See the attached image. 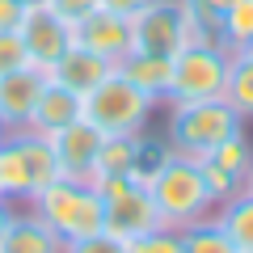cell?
Masks as SVG:
<instances>
[{
	"mask_svg": "<svg viewBox=\"0 0 253 253\" xmlns=\"http://www.w3.org/2000/svg\"><path fill=\"white\" fill-rule=\"evenodd\" d=\"M181 253H241V249L228 241V232L215 224V215H207L199 224L181 228Z\"/></svg>",
	"mask_w": 253,
	"mask_h": 253,
	"instance_id": "cell-21",
	"label": "cell"
},
{
	"mask_svg": "<svg viewBox=\"0 0 253 253\" xmlns=\"http://www.w3.org/2000/svg\"><path fill=\"white\" fill-rule=\"evenodd\" d=\"M101 194V215H106V232L118 241H135L161 228V211L152 203V190L135 177H114L97 186Z\"/></svg>",
	"mask_w": 253,
	"mask_h": 253,
	"instance_id": "cell-7",
	"label": "cell"
},
{
	"mask_svg": "<svg viewBox=\"0 0 253 253\" xmlns=\"http://www.w3.org/2000/svg\"><path fill=\"white\" fill-rule=\"evenodd\" d=\"M21 4H26V9H34V4H46V0H21Z\"/></svg>",
	"mask_w": 253,
	"mask_h": 253,
	"instance_id": "cell-33",
	"label": "cell"
},
{
	"mask_svg": "<svg viewBox=\"0 0 253 253\" xmlns=\"http://www.w3.org/2000/svg\"><path fill=\"white\" fill-rule=\"evenodd\" d=\"M59 177L51 139L38 131H4L0 139V199L4 203H30L46 181Z\"/></svg>",
	"mask_w": 253,
	"mask_h": 253,
	"instance_id": "cell-3",
	"label": "cell"
},
{
	"mask_svg": "<svg viewBox=\"0 0 253 253\" xmlns=\"http://www.w3.org/2000/svg\"><path fill=\"white\" fill-rule=\"evenodd\" d=\"M46 4H51V9L59 13L63 21H72V26H76V21H84L93 9H101L97 0H46Z\"/></svg>",
	"mask_w": 253,
	"mask_h": 253,
	"instance_id": "cell-28",
	"label": "cell"
},
{
	"mask_svg": "<svg viewBox=\"0 0 253 253\" xmlns=\"http://www.w3.org/2000/svg\"><path fill=\"white\" fill-rule=\"evenodd\" d=\"M17 34H21V42H26L30 63H34V68H42V72H51L55 63L68 55V46L76 42L72 21H63L51 4H34V9H26Z\"/></svg>",
	"mask_w": 253,
	"mask_h": 253,
	"instance_id": "cell-8",
	"label": "cell"
},
{
	"mask_svg": "<svg viewBox=\"0 0 253 253\" xmlns=\"http://www.w3.org/2000/svg\"><path fill=\"white\" fill-rule=\"evenodd\" d=\"M21 68H30V55H26L21 34H17V30H13V34H0V76L21 72Z\"/></svg>",
	"mask_w": 253,
	"mask_h": 253,
	"instance_id": "cell-26",
	"label": "cell"
},
{
	"mask_svg": "<svg viewBox=\"0 0 253 253\" xmlns=\"http://www.w3.org/2000/svg\"><path fill=\"white\" fill-rule=\"evenodd\" d=\"M114 72H118V76H126V81L135 84L139 93H148L156 106H165V101H169L173 59H165V55H144V51H126L123 59L114 63Z\"/></svg>",
	"mask_w": 253,
	"mask_h": 253,
	"instance_id": "cell-15",
	"label": "cell"
},
{
	"mask_svg": "<svg viewBox=\"0 0 253 253\" xmlns=\"http://www.w3.org/2000/svg\"><path fill=\"white\" fill-rule=\"evenodd\" d=\"M0 139H4V123H0Z\"/></svg>",
	"mask_w": 253,
	"mask_h": 253,
	"instance_id": "cell-34",
	"label": "cell"
},
{
	"mask_svg": "<svg viewBox=\"0 0 253 253\" xmlns=\"http://www.w3.org/2000/svg\"><path fill=\"white\" fill-rule=\"evenodd\" d=\"M224 101L241 118H253V55L249 51H228V89Z\"/></svg>",
	"mask_w": 253,
	"mask_h": 253,
	"instance_id": "cell-20",
	"label": "cell"
},
{
	"mask_svg": "<svg viewBox=\"0 0 253 253\" xmlns=\"http://www.w3.org/2000/svg\"><path fill=\"white\" fill-rule=\"evenodd\" d=\"M148 190H152V203H156V211H161V224L173 228V232H181V228L215 215V199H211L203 165L194 161V156L173 152L169 161H165V169L148 181Z\"/></svg>",
	"mask_w": 253,
	"mask_h": 253,
	"instance_id": "cell-2",
	"label": "cell"
},
{
	"mask_svg": "<svg viewBox=\"0 0 253 253\" xmlns=\"http://www.w3.org/2000/svg\"><path fill=\"white\" fill-rule=\"evenodd\" d=\"M177 4L190 13V21H194L211 42H219V26H224V13L232 9V0H177Z\"/></svg>",
	"mask_w": 253,
	"mask_h": 253,
	"instance_id": "cell-24",
	"label": "cell"
},
{
	"mask_svg": "<svg viewBox=\"0 0 253 253\" xmlns=\"http://www.w3.org/2000/svg\"><path fill=\"white\" fill-rule=\"evenodd\" d=\"M59 253H126V241L110 232H97V236H84V241H68Z\"/></svg>",
	"mask_w": 253,
	"mask_h": 253,
	"instance_id": "cell-27",
	"label": "cell"
},
{
	"mask_svg": "<svg viewBox=\"0 0 253 253\" xmlns=\"http://www.w3.org/2000/svg\"><path fill=\"white\" fill-rule=\"evenodd\" d=\"M245 51H249V55H253V42H249V46H245Z\"/></svg>",
	"mask_w": 253,
	"mask_h": 253,
	"instance_id": "cell-35",
	"label": "cell"
},
{
	"mask_svg": "<svg viewBox=\"0 0 253 253\" xmlns=\"http://www.w3.org/2000/svg\"><path fill=\"white\" fill-rule=\"evenodd\" d=\"M63 245L68 241H84V236L106 232V215H101V194L97 186L76 177H55L38 190L34 199L26 203Z\"/></svg>",
	"mask_w": 253,
	"mask_h": 253,
	"instance_id": "cell-1",
	"label": "cell"
},
{
	"mask_svg": "<svg viewBox=\"0 0 253 253\" xmlns=\"http://www.w3.org/2000/svg\"><path fill=\"white\" fill-rule=\"evenodd\" d=\"M253 42V0H232L219 26V46L224 51H245Z\"/></svg>",
	"mask_w": 253,
	"mask_h": 253,
	"instance_id": "cell-22",
	"label": "cell"
},
{
	"mask_svg": "<svg viewBox=\"0 0 253 253\" xmlns=\"http://www.w3.org/2000/svg\"><path fill=\"white\" fill-rule=\"evenodd\" d=\"M181 46H186V38H181V4L177 0H152L131 17V51L173 59Z\"/></svg>",
	"mask_w": 253,
	"mask_h": 253,
	"instance_id": "cell-9",
	"label": "cell"
},
{
	"mask_svg": "<svg viewBox=\"0 0 253 253\" xmlns=\"http://www.w3.org/2000/svg\"><path fill=\"white\" fill-rule=\"evenodd\" d=\"M245 190H249V194H253V169H249V177H245Z\"/></svg>",
	"mask_w": 253,
	"mask_h": 253,
	"instance_id": "cell-32",
	"label": "cell"
},
{
	"mask_svg": "<svg viewBox=\"0 0 253 253\" xmlns=\"http://www.w3.org/2000/svg\"><path fill=\"white\" fill-rule=\"evenodd\" d=\"M46 84V72L42 68H21V72H9L0 76V123L4 131H26L30 126V114H34V101Z\"/></svg>",
	"mask_w": 253,
	"mask_h": 253,
	"instance_id": "cell-13",
	"label": "cell"
},
{
	"mask_svg": "<svg viewBox=\"0 0 253 253\" xmlns=\"http://www.w3.org/2000/svg\"><path fill=\"white\" fill-rule=\"evenodd\" d=\"M76 118H84V97L46 76L42 93H38V101H34V114H30V131L55 135V131H63V126H72Z\"/></svg>",
	"mask_w": 253,
	"mask_h": 253,
	"instance_id": "cell-14",
	"label": "cell"
},
{
	"mask_svg": "<svg viewBox=\"0 0 253 253\" xmlns=\"http://www.w3.org/2000/svg\"><path fill=\"white\" fill-rule=\"evenodd\" d=\"M51 139V152H55V165H59V177H76V181H89L93 173V156H97L101 148V131L89 123V118H76L72 126H63V131H55Z\"/></svg>",
	"mask_w": 253,
	"mask_h": 253,
	"instance_id": "cell-11",
	"label": "cell"
},
{
	"mask_svg": "<svg viewBox=\"0 0 253 253\" xmlns=\"http://www.w3.org/2000/svg\"><path fill=\"white\" fill-rule=\"evenodd\" d=\"M152 110L156 101L118 72H110L93 93H84V118L101 135H144L152 123Z\"/></svg>",
	"mask_w": 253,
	"mask_h": 253,
	"instance_id": "cell-5",
	"label": "cell"
},
{
	"mask_svg": "<svg viewBox=\"0 0 253 253\" xmlns=\"http://www.w3.org/2000/svg\"><path fill=\"white\" fill-rule=\"evenodd\" d=\"M199 165H203L211 199H215V207H219V203H228L232 194L245 190V177H249V169H253V144L245 139V131H236L232 139H224V144H219L215 152H207Z\"/></svg>",
	"mask_w": 253,
	"mask_h": 253,
	"instance_id": "cell-10",
	"label": "cell"
},
{
	"mask_svg": "<svg viewBox=\"0 0 253 253\" xmlns=\"http://www.w3.org/2000/svg\"><path fill=\"white\" fill-rule=\"evenodd\" d=\"M9 219H13V203L0 199V236H4V228H9Z\"/></svg>",
	"mask_w": 253,
	"mask_h": 253,
	"instance_id": "cell-31",
	"label": "cell"
},
{
	"mask_svg": "<svg viewBox=\"0 0 253 253\" xmlns=\"http://www.w3.org/2000/svg\"><path fill=\"white\" fill-rule=\"evenodd\" d=\"M236 131H245V118L224 97H215V101H181V106H169V135L165 139H169V148L177 156L203 161L224 139H232Z\"/></svg>",
	"mask_w": 253,
	"mask_h": 253,
	"instance_id": "cell-4",
	"label": "cell"
},
{
	"mask_svg": "<svg viewBox=\"0 0 253 253\" xmlns=\"http://www.w3.org/2000/svg\"><path fill=\"white\" fill-rule=\"evenodd\" d=\"M97 4H101V9H110V13H118V17H126V21H131V17H135L139 9H144V4H152V0H97Z\"/></svg>",
	"mask_w": 253,
	"mask_h": 253,
	"instance_id": "cell-30",
	"label": "cell"
},
{
	"mask_svg": "<svg viewBox=\"0 0 253 253\" xmlns=\"http://www.w3.org/2000/svg\"><path fill=\"white\" fill-rule=\"evenodd\" d=\"M110 72H114V63H110V59H101V55L84 51L81 42H72V46H68V55H63L46 76L59 81L63 89H72V93H81V97H84V93H93Z\"/></svg>",
	"mask_w": 253,
	"mask_h": 253,
	"instance_id": "cell-16",
	"label": "cell"
},
{
	"mask_svg": "<svg viewBox=\"0 0 253 253\" xmlns=\"http://www.w3.org/2000/svg\"><path fill=\"white\" fill-rule=\"evenodd\" d=\"M215 224L228 232V241L241 253H253V194L249 190H241V194H232L228 203H219Z\"/></svg>",
	"mask_w": 253,
	"mask_h": 253,
	"instance_id": "cell-19",
	"label": "cell"
},
{
	"mask_svg": "<svg viewBox=\"0 0 253 253\" xmlns=\"http://www.w3.org/2000/svg\"><path fill=\"white\" fill-rule=\"evenodd\" d=\"M169 156H173L169 139H152V135L144 131V135L135 139V169H131V177L148 186V181H152L156 173L165 169V161H169Z\"/></svg>",
	"mask_w": 253,
	"mask_h": 253,
	"instance_id": "cell-23",
	"label": "cell"
},
{
	"mask_svg": "<svg viewBox=\"0 0 253 253\" xmlns=\"http://www.w3.org/2000/svg\"><path fill=\"white\" fill-rule=\"evenodd\" d=\"M21 17H26V4L21 0H0V34L21 30Z\"/></svg>",
	"mask_w": 253,
	"mask_h": 253,
	"instance_id": "cell-29",
	"label": "cell"
},
{
	"mask_svg": "<svg viewBox=\"0 0 253 253\" xmlns=\"http://www.w3.org/2000/svg\"><path fill=\"white\" fill-rule=\"evenodd\" d=\"M72 34H76V42H81L84 51L101 55V59H110V63H118L131 51V21L118 17V13H110V9H93L84 21L72 26Z\"/></svg>",
	"mask_w": 253,
	"mask_h": 253,
	"instance_id": "cell-12",
	"label": "cell"
},
{
	"mask_svg": "<svg viewBox=\"0 0 253 253\" xmlns=\"http://www.w3.org/2000/svg\"><path fill=\"white\" fill-rule=\"evenodd\" d=\"M228 89V51L219 42H199L181 46L173 55V81H169V101L165 106H181V101H215Z\"/></svg>",
	"mask_w": 253,
	"mask_h": 253,
	"instance_id": "cell-6",
	"label": "cell"
},
{
	"mask_svg": "<svg viewBox=\"0 0 253 253\" xmlns=\"http://www.w3.org/2000/svg\"><path fill=\"white\" fill-rule=\"evenodd\" d=\"M135 139L139 135H106L93 156V173H89V186H101V181H114V177H131L135 169Z\"/></svg>",
	"mask_w": 253,
	"mask_h": 253,
	"instance_id": "cell-18",
	"label": "cell"
},
{
	"mask_svg": "<svg viewBox=\"0 0 253 253\" xmlns=\"http://www.w3.org/2000/svg\"><path fill=\"white\" fill-rule=\"evenodd\" d=\"M59 249H63V241L30 207L13 211L9 228H4V236H0V253H59Z\"/></svg>",
	"mask_w": 253,
	"mask_h": 253,
	"instance_id": "cell-17",
	"label": "cell"
},
{
	"mask_svg": "<svg viewBox=\"0 0 253 253\" xmlns=\"http://www.w3.org/2000/svg\"><path fill=\"white\" fill-rule=\"evenodd\" d=\"M126 253H181V232H173V228L161 224L156 232L126 241Z\"/></svg>",
	"mask_w": 253,
	"mask_h": 253,
	"instance_id": "cell-25",
	"label": "cell"
}]
</instances>
